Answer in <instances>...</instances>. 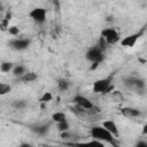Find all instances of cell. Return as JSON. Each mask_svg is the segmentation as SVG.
I'll return each instance as SVG.
<instances>
[{
    "instance_id": "6da1fadb",
    "label": "cell",
    "mask_w": 147,
    "mask_h": 147,
    "mask_svg": "<svg viewBox=\"0 0 147 147\" xmlns=\"http://www.w3.org/2000/svg\"><path fill=\"white\" fill-rule=\"evenodd\" d=\"M90 133H91V137L93 139H98V140H101V141H105V142H109L110 145L117 146V142L115 141L116 137L113 133H110L102 125L101 126H93L91 129V132Z\"/></svg>"
},
{
    "instance_id": "7a4b0ae2",
    "label": "cell",
    "mask_w": 147,
    "mask_h": 147,
    "mask_svg": "<svg viewBox=\"0 0 147 147\" xmlns=\"http://www.w3.org/2000/svg\"><path fill=\"white\" fill-rule=\"evenodd\" d=\"M85 59L87 61H90L91 63L93 62H99L101 63L103 60H105V51L101 49L99 47V45H95V46H92L87 49V52L85 53Z\"/></svg>"
},
{
    "instance_id": "3957f363",
    "label": "cell",
    "mask_w": 147,
    "mask_h": 147,
    "mask_svg": "<svg viewBox=\"0 0 147 147\" xmlns=\"http://www.w3.org/2000/svg\"><path fill=\"white\" fill-rule=\"evenodd\" d=\"M111 85V77H107V78H101L98 79L93 83L92 86V91L93 93H101V94H106V91L108 90V87Z\"/></svg>"
},
{
    "instance_id": "277c9868",
    "label": "cell",
    "mask_w": 147,
    "mask_h": 147,
    "mask_svg": "<svg viewBox=\"0 0 147 147\" xmlns=\"http://www.w3.org/2000/svg\"><path fill=\"white\" fill-rule=\"evenodd\" d=\"M46 14H47V10L45 8H42V7H36V8H33L29 13V16L37 24H42L46 21Z\"/></svg>"
},
{
    "instance_id": "5b68a950",
    "label": "cell",
    "mask_w": 147,
    "mask_h": 147,
    "mask_svg": "<svg viewBox=\"0 0 147 147\" xmlns=\"http://www.w3.org/2000/svg\"><path fill=\"white\" fill-rule=\"evenodd\" d=\"M101 36L106 39L108 45L116 44L119 40V34L116 31V29H114V28H106V29H103L101 31Z\"/></svg>"
},
{
    "instance_id": "8992f818",
    "label": "cell",
    "mask_w": 147,
    "mask_h": 147,
    "mask_svg": "<svg viewBox=\"0 0 147 147\" xmlns=\"http://www.w3.org/2000/svg\"><path fill=\"white\" fill-rule=\"evenodd\" d=\"M144 34V30H140V31H138V32H136V33H132V34H130V36H127V37H124L119 42H121V46H123V47H129V48H131V47H133L134 45H136V42L139 40V38L141 37Z\"/></svg>"
},
{
    "instance_id": "52a82bcc",
    "label": "cell",
    "mask_w": 147,
    "mask_h": 147,
    "mask_svg": "<svg viewBox=\"0 0 147 147\" xmlns=\"http://www.w3.org/2000/svg\"><path fill=\"white\" fill-rule=\"evenodd\" d=\"M8 46L14 51H24L30 46V40L29 39H23V38L10 39L8 41Z\"/></svg>"
},
{
    "instance_id": "ba28073f",
    "label": "cell",
    "mask_w": 147,
    "mask_h": 147,
    "mask_svg": "<svg viewBox=\"0 0 147 147\" xmlns=\"http://www.w3.org/2000/svg\"><path fill=\"white\" fill-rule=\"evenodd\" d=\"M72 102L75 103V105H78V106H80V107H83V108H85V109H91V108H93V102L90 100V99H87L86 96H84V95H80V94H77V95H75L74 98H72Z\"/></svg>"
},
{
    "instance_id": "9c48e42d",
    "label": "cell",
    "mask_w": 147,
    "mask_h": 147,
    "mask_svg": "<svg viewBox=\"0 0 147 147\" xmlns=\"http://www.w3.org/2000/svg\"><path fill=\"white\" fill-rule=\"evenodd\" d=\"M30 131L38 134V136H46L49 132V127H51V123H46V124H34V125H30Z\"/></svg>"
},
{
    "instance_id": "30bf717a",
    "label": "cell",
    "mask_w": 147,
    "mask_h": 147,
    "mask_svg": "<svg viewBox=\"0 0 147 147\" xmlns=\"http://www.w3.org/2000/svg\"><path fill=\"white\" fill-rule=\"evenodd\" d=\"M102 126H103V127H106V129H107L110 133H113L116 138H118V137H119L118 127H117V125H116V123H115L114 121H111V119L105 121V122H102Z\"/></svg>"
},
{
    "instance_id": "8fae6325",
    "label": "cell",
    "mask_w": 147,
    "mask_h": 147,
    "mask_svg": "<svg viewBox=\"0 0 147 147\" xmlns=\"http://www.w3.org/2000/svg\"><path fill=\"white\" fill-rule=\"evenodd\" d=\"M121 113L125 116V117H139L141 115V111L137 108H132V107H125L121 109Z\"/></svg>"
},
{
    "instance_id": "7c38bea8",
    "label": "cell",
    "mask_w": 147,
    "mask_h": 147,
    "mask_svg": "<svg viewBox=\"0 0 147 147\" xmlns=\"http://www.w3.org/2000/svg\"><path fill=\"white\" fill-rule=\"evenodd\" d=\"M38 78V75L36 72H32V71H26L22 77H20L18 79L23 83H30V82H34L36 79Z\"/></svg>"
},
{
    "instance_id": "4fadbf2b",
    "label": "cell",
    "mask_w": 147,
    "mask_h": 147,
    "mask_svg": "<svg viewBox=\"0 0 147 147\" xmlns=\"http://www.w3.org/2000/svg\"><path fill=\"white\" fill-rule=\"evenodd\" d=\"M13 75L15 76V77H17V78H20V77H22L25 72H26V69H25V67L24 65H22V64H16L14 68H13Z\"/></svg>"
},
{
    "instance_id": "5bb4252c",
    "label": "cell",
    "mask_w": 147,
    "mask_h": 147,
    "mask_svg": "<svg viewBox=\"0 0 147 147\" xmlns=\"http://www.w3.org/2000/svg\"><path fill=\"white\" fill-rule=\"evenodd\" d=\"M52 121L55 123H60V122H64L67 121V116L63 111H56L52 115Z\"/></svg>"
},
{
    "instance_id": "9a60e30c",
    "label": "cell",
    "mask_w": 147,
    "mask_h": 147,
    "mask_svg": "<svg viewBox=\"0 0 147 147\" xmlns=\"http://www.w3.org/2000/svg\"><path fill=\"white\" fill-rule=\"evenodd\" d=\"M11 106L15 109H25L28 107V102L24 99H18V100H14L13 103H11Z\"/></svg>"
},
{
    "instance_id": "2e32d148",
    "label": "cell",
    "mask_w": 147,
    "mask_h": 147,
    "mask_svg": "<svg viewBox=\"0 0 147 147\" xmlns=\"http://www.w3.org/2000/svg\"><path fill=\"white\" fill-rule=\"evenodd\" d=\"M14 67L15 65L11 62H7V61L1 62V64H0V69H1L2 72H10V71H13V68Z\"/></svg>"
},
{
    "instance_id": "e0dca14e",
    "label": "cell",
    "mask_w": 147,
    "mask_h": 147,
    "mask_svg": "<svg viewBox=\"0 0 147 147\" xmlns=\"http://www.w3.org/2000/svg\"><path fill=\"white\" fill-rule=\"evenodd\" d=\"M69 85H70V83L65 79H60L57 83V87L60 91H67L69 88Z\"/></svg>"
},
{
    "instance_id": "ac0fdd59",
    "label": "cell",
    "mask_w": 147,
    "mask_h": 147,
    "mask_svg": "<svg viewBox=\"0 0 147 147\" xmlns=\"http://www.w3.org/2000/svg\"><path fill=\"white\" fill-rule=\"evenodd\" d=\"M11 91V86L9 84H6V83H1L0 84V94L1 95H5L7 93H9Z\"/></svg>"
},
{
    "instance_id": "d6986e66",
    "label": "cell",
    "mask_w": 147,
    "mask_h": 147,
    "mask_svg": "<svg viewBox=\"0 0 147 147\" xmlns=\"http://www.w3.org/2000/svg\"><path fill=\"white\" fill-rule=\"evenodd\" d=\"M52 99H53V95H52V93H51V92H45V93L42 94V96L40 98V102H42V103H46V102H49V101H52Z\"/></svg>"
},
{
    "instance_id": "ffe728a7",
    "label": "cell",
    "mask_w": 147,
    "mask_h": 147,
    "mask_svg": "<svg viewBox=\"0 0 147 147\" xmlns=\"http://www.w3.org/2000/svg\"><path fill=\"white\" fill-rule=\"evenodd\" d=\"M57 130H59L60 132H63V131H68V130H69V123H68L67 121L57 123Z\"/></svg>"
},
{
    "instance_id": "44dd1931",
    "label": "cell",
    "mask_w": 147,
    "mask_h": 147,
    "mask_svg": "<svg viewBox=\"0 0 147 147\" xmlns=\"http://www.w3.org/2000/svg\"><path fill=\"white\" fill-rule=\"evenodd\" d=\"M7 30H8L9 34H11V36H18V33H20V29H18L16 25H11V26H9Z\"/></svg>"
},
{
    "instance_id": "7402d4cb",
    "label": "cell",
    "mask_w": 147,
    "mask_h": 147,
    "mask_svg": "<svg viewBox=\"0 0 147 147\" xmlns=\"http://www.w3.org/2000/svg\"><path fill=\"white\" fill-rule=\"evenodd\" d=\"M98 45H99V47L101 48V49H103V51H106V48H107V45H108V42L106 41V39L101 36L100 38H99V42H98Z\"/></svg>"
},
{
    "instance_id": "603a6c76",
    "label": "cell",
    "mask_w": 147,
    "mask_h": 147,
    "mask_svg": "<svg viewBox=\"0 0 147 147\" xmlns=\"http://www.w3.org/2000/svg\"><path fill=\"white\" fill-rule=\"evenodd\" d=\"M9 21H10V20H8V18H6V17L2 20V22H1V28H2V30H6V29L9 28Z\"/></svg>"
},
{
    "instance_id": "cb8c5ba5",
    "label": "cell",
    "mask_w": 147,
    "mask_h": 147,
    "mask_svg": "<svg viewBox=\"0 0 147 147\" xmlns=\"http://www.w3.org/2000/svg\"><path fill=\"white\" fill-rule=\"evenodd\" d=\"M88 145H98V146H103V141L98 140V139H92V141L87 142Z\"/></svg>"
},
{
    "instance_id": "d4e9b609",
    "label": "cell",
    "mask_w": 147,
    "mask_h": 147,
    "mask_svg": "<svg viewBox=\"0 0 147 147\" xmlns=\"http://www.w3.org/2000/svg\"><path fill=\"white\" fill-rule=\"evenodd\" d=\"M136 146L137 147H147V142H145V141H138L136 144Z\"/></svg>"
},
{
    "instance_id": "484cf974",
    "label": "cell",
    "mask_w": 147,
    "mask_h": 147,
    "mask_svg": "<svg viewBox=\"0 0 147 147\" xmlns=\"http://www.w3.org/2000/svg\"><path fill=\"white\" fill-rule=\"evenodd\" d=\"M99 64H100V63H99V62H93V63H92V65H91V68H90V69H91V70H95V69H96V68H98V67H99Z\"/></svg>"
},
{
    "instance_id": "4316f807",
    "label": "cell",
    "mask_w": 147,
    "mask_h": 147,
    "mask_svg": "<svg viewBox=\"0 0 147 147\" xmlns=\"http://www.w3.org/2000/svg\"><path fill=\"white\" fill-rule=\"evenodd\" d=\"M142 134H147V124L142 126Z\"/></svg>"
},
{
    "instance_id": "83f0119b",
    "label": "cell",
    "mask_w": 147,
    "mask_h": 147,
    "mask_svg": "<svg viewBox=\"0 0 147 147\" xmlns=\"http://www.w3.org/2000/svg\"><path fill=\"white\" fill-rule=\"evenodd\" d=\"M107 21H113V16H108L107 17Z\"/></svg>"
}]
</instances>
